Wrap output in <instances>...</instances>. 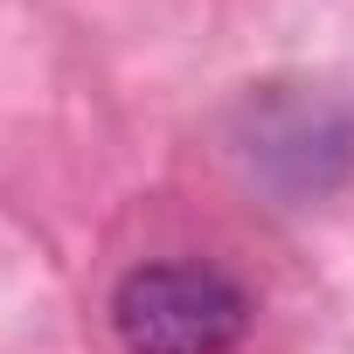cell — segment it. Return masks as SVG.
I'll return each instance as SVG.
<instances>
[{
	"instance_id": "cell-1",
	"label": "cell",
	"mask_w": 354,
	"mask_h": 354,
	"mask_svg": "<svg viewBox=\"0 0 354 354\" xmlns=\"http://www.w3.org/2000/svg\"><path fill=\"white\" fill-rule=\"evenodd\" d=\"M111 333L125 354H230L250 333V292L195 257L132 264L111 285Z\"/></svg>"
},
{
	"instance_id": "cell-2",
	"label": "cell",
	"mask_w": 354,
	"mask_h": 354,
	"mask_svg": "<svg viewBox=\"0 0 354 354\" xmlns=\"http://www.w3.org/2000/svg\"><path fill=\"white\" fill-rule=\"evenodd\" d=\"M236 160L278 202H319L354 167V118L313 84H264L236 111Z\"/></svg>"
}]
</instances>
